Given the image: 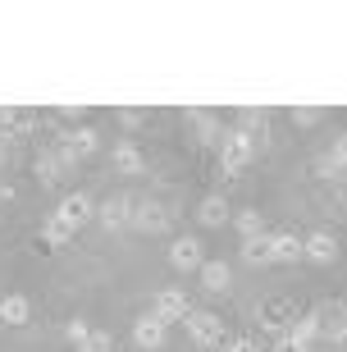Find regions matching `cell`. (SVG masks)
<instances>
[{"instance_id": "8992f818", "label": "cell", "mask_w": 347, "mask_h": 352, "mask_svg": "<svg viewBox=\"0 0 347 352\" xmlns=\"http://www.w3.org/2000/svg\"><path fill=\"white\" fill-rule=\"evenodd\" d=\"M315 320H320V339H329V343L347 339V307L343 302H324L320 311H315Z\"/></svg>"}, {"instance_id": "30bf717a", "label": "cell", "mask_w": 347, "mask_h": 352, "mask_svg": "<svg viewBox=\"0 0 347 352\" xmlns=\"http://www.w3.org/2000/svg\"><path fill=\"white\" fill-rule=\"evenodd\" d=\"M74 165H78V160L69 156L65 146H55V151H46V156L37 160V179L41 183H60V174H69Z\"/></svg>"}, {"instance_id": "4316f807", "label": "cell", "mask_w": 347, "mask_h": 352, "mask_svg": "<svg viewBox=\"0 0 347 352\" xmlns=\"http://www.w3.org/2000/svg\"><path fill=\"white\" fill-rule=\"evenodd\" d=\"M119 124H124V129H142V124H146V110H133V105H119Z\"/></svg>"}, {"instance_id": "603a6c76", "label": "cell", "mask_w": 347, "mask_h": 352, "mask_svg": "<svg viewBox=\"0 0 347 352\" xmlns=\"http://www.w3.org/2000/svg\"><path fill=\"white\" fill-rule=\"evenodd\" d=\"M41 234H46V243H51V248H65L69 238H74V224H65V220H60V215H51Z\"/></svg>"}, {"instance_id": "6da1fadb", "label": "cell", "mask_w": 347, "mask_h": 352, "mask_svg": "<svg viewBox=\"0 0 347 352\" xmlns=\"http://www.w3.org/2000/svg\"><path fill=\"white\" fill-rule=\"evenodd\" d=\"M188 339L197 343V348H219L224 343V320L210 311H192L188 316Z\"/></svg>"}, {"instance_id": "d6a6232c", "label": "cell", "mask_w": 347, "mask_h": 352, "mask_svg": "<svg viewBox=\"0 0 347 352\" xmlns=\"http://www.w3.org/2000/svg\"><path fill=\"white\" fill-rule=\"evenodd\" d=\"M5 160H10V151H5V142H0V170H5Z\"/></svg>"}, {"instance_id": "7402d4cb", "label": "cell", "mask_w": 347, "mask_h": 352, "mask_svg": "<svg viewBox=\"0 0 347 352\" xmlns=\"http://www.w3.org/2000/svg\"><path fill=\"white\" fill-rule=\"evenodd\" d=\"M115 170L119 174H142V151L133 142H119L115 146Z\"/></svg>"}, {"instance_id": "d6986e66", "label": "cell", "mask_w": 347, "mask_h": 352, "mask_svg": "<svg viewBox=\"0 0 347 352\" xmlns=\"http://www.w3.org/2000/svg\"><path fill=\"white\" fill-rule=\"evenodd\" d=\"M27 311H32V307H27L23 293H10V298H0V320H5V325H27Z\"/></svg>"}, {"instance_id": "f1b7e54d", "label": "cell", "mask_w": 347, "mask_h": 352, "mask_svg": "<svg viewBox=\"0 0 347 352\" xmlns=\"http://www.w3.org/2000/svg\"><path fill=\"white\" fill-rule=\"evenodd\" d=\"M338 170H343V165H338L334 156H315V174H320V179H334Z\"/></svg>"}, {"instance_id": "5bb4252c", "label": "cell", "mask_w": 347, "mask_h": 352, "mask_svg": "<svg viewBox=\"0 0 347 352\" xmlns=\"http://www.w3.org/2000/svg\"><path fill=\"white\" fill-rule=\"evenodd\" d=\"M0 129L10 133V138H23V133L37 129V115H32V110H14V105H5V110H0Z\"/></svg>"}, {"instance_id": "9a60e30c", "label": "cell", "mask_w": 347, "mask_h": 352, "mask_svg": "<svg viewBox=\"0 0 347 352\" xmlns=\"http://www.w3.org/2000/svg\"><path fill=\"white\" fill-rule=\"evenodd\" d=\"M197 220L206 224V229H219V224L229 220V201L219 192H210V197H201V206H197Z\"/></svg>"}, {"instance_id": "ffe728a7", "label": "cell", "mask_w": 347, "mask_h": 352, "mask_svg": "<svg viewBox=\"0 0 347 352\" xmlns=\"http://www.w3.org/2000/svg\"><path fill=\"white\" fill-rule=\"evenodd\" d=\"M188 119L197 124L201 142H215V138H219V115H215V110H201V105H192V110H188Z\"/></svg>"}, {"instance_id": "52a82bcc", "label": "cell", "mask_w": 347, "mask_h": 352, "mask_svg": "<svg viewBox=\"0 0 347 352\" xmlns=\"http://www.w3.org/2000/svg\"><path fill=\"white\" fill-rule=\"evenodd\" d=\"M165 320H155V316H137L133 320V343H137L142 352H155V348H165Z\"/></svg>"}, {"instance_id": "44dd1931", "label": "cell", "mask_w": 347, "mask_h": 352, "mask_svg": "<svg viewBox=\"0 0 347 352\" xmlns=\"http://www.w3.org/2000/svg\"><path fill=\"white\" fill-rule=\"evenodd\" d=\"M288 334H293L297 343H306V348H311V343L320 339V320H315V311H302L293 320V329H288Z\"/></svg>"}, {"instance_id": "484cf974", "label": "cell", "mask_w": 347, "mask_h": 352, "mask_svg": "<svg viewBox=\"0 0 347 352\" xmlns=\"http://www.w3.org/2000/svg\"><path fill=\"white\" fill-rule=\"evenodd\" d=\"M293 119L302 124V129H311V124H320V119H324V110H320V105H297Z\"/></svg>"}, {"instance_id": "e0dca14e", "label": "cell", "mask_w": 347, "mask_h": 352, "mask_svg": "<svg viewBox=\"0 0 347 352\" xmlns=\"http://www.w3.org/2000/svg\"><path fill=\"white\" fill-rule=\"evenodd\" d=\"M229 284H233V270L224 261L201 265V288H206V293H229Z\"/></svg>"}, {"instance_id": "ba28073f", "label": "cell", "mask_w": 347, "mask_h": 352, "mask_svg": "<svg viewBox=\"0 0 347 352\" xmlns=\"http://www.w3.org/2000/svg\"><path fill=\"white\" fill-rule=\"evenodd\" d=\"M55 215H60V220L65 224H87V220H96V201H91L87 192H69L65 201H60V210H55Z\"/></svg>"}, {"instance_id": "d4e9b609", "label": "cell", "mask_w": 347, "mask_h": 352, "mask_svg": "<svg viewBox=\"0 0 347 352\" xmlns=\"http://www.w3.org/2000/svg\"><path fill=\"white\" fill-rule=\"evenodd\" d=\"M78 352H115V339H110L105 329H91V339L82 343V348H78Z\"/></svg>"}, {"instance_id": "2e32d148", "label": "cell", "mask_w": 347, "mask_h": 352, "mask_svg": "<svg viewBox=\"0 0 347 352\" xmlns=\"http://www.w3.org/2000/svg\"><path fill=\"white\" fill-rule=\"evenodd\" d=\"M243 256H247L251 265H274L270 234H251V238H243Z\"/></svg>"}, {"instance_id": "4fadbf2b", "label": "cell", "mask_w": 347, "mask_h": 352, "mask_svg": "<svg viewBox=\"0 0 347 352\" xmlns=\"http://www.w3.org/2000/svg\"><path fill=\"white\" fill-rule=\"evenodd\" d=\"M69 151L74 160H87V156H96V146H101V138L91 129H74V133H65V142H60Z\"/></svg>"}, {"instance_id": "7c38bea8", "label": "cell", "mask_w": 347, "mask_h": 352, "mask_svg": "<svg viewBox=\"0 0 347 352\" xmlns=\"http://www.w3.org/2000/svg\"><path fill=\"white\" fill-rule=\"evenodd\" d=\"M101 224L110 229V234L128 229V224H133V201H128V197H110V201L101 206Z\"/></svg>"}, {"instance_id": "f546056e", "label": "cell", "mask_w": 347, "mask_h": 352, "mask_svg": "<svg viewBox=\"0 0 347 352\" xmlns=\"http://www.w3.org/2000/svg\"><path fill=\"white\" fill-rule=\"evenodd\" d=\"M274 352H311L306 343H297L293 334H279V343H274Z\"/></svg>"}, {"instance_id": "3957f363", "label": "cell", "mask_w": 347, "mask_h": 352, "mask_svg": "<svg viewBox=\"0 0 347 352\" xmlns=\"http://www.w3.org/2000/svg\"><path fill=\"white\" fill-rule=\"evenodd\" d=\"M297 316H302V311H297V302H288V298H270L265 307H260V325L270 329V334H288Z\"/></svg>"}, {"instance_id": "ac0fdd59", "label": "cell", "mask_w": 347, "mask_h": 352, "mask_svg": "<svg viewBox=\"0 0 347 352\" xmlns=\"http://www.w3.org/2000/svg\"><path fill=\"white\" fill-rule=\"evenodd\" d=\"M270 248H274V261H302V234H270Z\"/></svg>"}, {"instance_id": "83f0119b", "label": "cell", "mask_w": 347, "mask_h": 352, "mask_svg": "<svg viewBox=\"0 0 347 352\" xmlns=\"http://www.w3.org/2000/svg\"><path fill=\"white\" fill-rule=\"evenodd\" d=\"M65 334H69V343H78V348H82V343L91 339V329H87V320H69V329H65Z\"/></svg>"}, {"instance_id": "cb8c5ba5", "label": "cell", "mask_w": 347, "mask_h": 352, "mask_svg": "<svg viewBox=\"0 0 347 352\" xmlns=\"http://www.w3.org/2000/svg\"><path fill=\"white\" fill-rule=\"evenodd\" d=\"M238 229H243V238L265 234V215H260V210H243V215H238Z\"/></svg>"}, {"instance_id": "7a4b0ae2", "label": "cell", "mask_w": 347, "mask_h": 352, "mask_svg": "<svg viewBox=\"0 0 347 352\" xmlns=\"http://www.w3.org/2000/svg\"><path fill=\"white\" fill-rule=\"evenodd\" d=\"M251 151H256V146H251V138H247L243 129H233L229 138H224V151H219V160H224V170H229V174H243L247 165H251Z\"/></svg>"}, {"instance_id": "277c9868", "label": "cell", "mask_w": 347, "mask_h": 352, "mask_svg": "<svg viewBox=\"0 0 347 352\" xmlns=\"http://www.w3.org/2000/svg\"><path fill=\"white\" fill-rule=\"evenodd\" d=\"M169 206L165 201H142V206H133V229L137 234H165L169 229Z\"/></svg>"}, {"instance_id": "9c48e42d", "label": "cell", "mask_w": 347, "mask_h": 352, "mask_svg": "<svg viewBox=\"0 0 347 352\" xmlns=\"http://www.w3.org/2000/svg\"><path fill=\"white\" fill-rule=\"evenodd\" d=\"M302 256H311V261L329 265V261L338 256V238H334V234H324V229H315V234L302 238Z\"/></svg>"}, {"instance_id": "4dcf8cb0", "label": "cell", "mask_w": 347, "mask_h": 352, "mask_svg": "<svg viewBox=\"0 0 347 352\" xmlns=\"http://www.w3.org/2000/svg\"><path fill=\"white\" fill-rule=\"evenodd\" d=\"M329 156H334L338 165L347 170V133H338V142H334V151H329Z\"/></svg>"}, {"instance_id": "5b68a950", "label": "cell", "mask_w": 347, "mask_h": 352, "mask_svg": "<svg viewBox=\"0 0 347 352\" xmlns=\"http://www.w3.org/2000/svg\"><path fill=\"white\" fill-rule=\"evenodd\" d=\"M155 320H188L192 316V302H188V293H179V288H165V293H155Z\"/></svg>"}, {"instance_id": "1f68e13d", "label": "cell", "mask_w": 347, "mask_h": 352, "mask_svg": "<svg viewBox=\"0 0 347 352\" xmlns=\"http://www.w3.org/2000/svg\"><path fill=\"white\" fill-rule=\"evenodd\" d=\"M229 352H260V343H256V339H233Z\"/></svg>"}, {"instance_id": "8fae6325", "label": "cell", "mask_w": 347, "mask_h": 352, "mask_svg": "<svg viewBox=\"0 0 347 352\" xmlns=\"http://www.w3.org/2000/svg\"><path fill=\"white\" fill-rule=\"evenodd\" d=\"M169 265L174 270H201V243L197 238H174V248H169Z\"/></svg>"}]
</instances>
